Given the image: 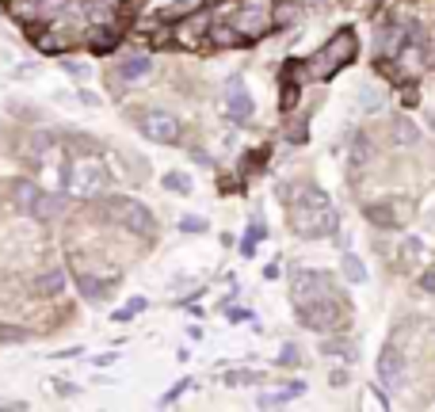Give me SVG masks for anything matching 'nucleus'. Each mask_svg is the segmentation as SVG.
Instances as JSON below:
<instances>
[{"label": "nucleus", "mask_w": 435, "mask_h": 412, "mask_svg": "<svg viewBox=\"0 0 435 412\" xmlns=\"http://www.w3.org/2000/svg\"><path fill=\"white\" fill-rule=\"evenodd\" d=\"M111 218H115L122 229L138 233V237H149V233L157 229V218L149 214V206L138 202V199H111Z\"/></svg>", "instance_id": "1"}, {"label": "nucleus", "mask_w": 435, "mask_h": 412, "mask_svg": "<svg viewBox=\"0 0 435 412\" xmlns=\"http://www.w3.org/2000/svg\"><path fill=\"white\" fill-rule=\"evenodd\" d=\"M141 130H145L149 142L176 145V138H179V119L172 115V111H149V115L141 119Z\"/></svg>", "instance_id": "2"}, {"label": "nucleus", "mask_w": 435, "mask_h": 412, "mask_svg": "<svg viewBox=\"0 0 435 412\" xmlns=\"http://www.w3.org/2000/svg\"><path fill=\"white\" fill-rule=\"evenodd\" d=\"M252 111H256V103H252L244 80L241 77H230V84H225V115H230L233 123H249Z\"/></svg>", "instance_id": "3"}, {"label": "nucleus", "mask_w": 435, "mask_h": 412, "mask_svg": "<svg viewBox=\"0 0 435 412\" xmlns=\"http://www.w3.org/2000/svg\"><path fill=\"white\" fill-rule=\"evenodd\" d=\"M103 180H107V172H103L100 161H81L77 168H73V191L77 195H96Z\"/></svg>", "instance_id": "4"}, {"label": "nucleus", "mask_w": 435, "mask_h": 412, "mask_svg": "<svg viewBox=\"0 0 435 412\" xmlns=\"http://www.w3.org/2000/svg\"><path fill=\"white\" fill-rule=\"evenodd\" d=\"M374 374H378V382H382V386H397V382H401V374H405V355L397 351V348H382Z\"/></svg>", "instance_id": "5"}, {"label": "nucleus", "mask_w": 435, "mask_h": 412, "mask_svg": "<svg viewBox=\"0 0 435 412\" xmlns=\"http://www.w3.org/2000/svg\"><path fill=\"white\" fill-rule=\"evenodd\" d=\"M325 286H328L325 275H314V271H302V275H294V298H298V305L325 298V294H317V290H325Z\"/></svg>", "instance_id": "6"}, {"label": "nucleus", "mask_w": 435, "mask_h": 412, "mask_svg": "<svg viewBox=\"0 0 435 412\" xmlns=\"http://www.w3.org/2000/svg\"><path fill=\"white\" fill-rule=\"evenodd\" d=\"M149 73H153V58H145V54H134V58L119 61V80H126V84H138Z\"/></svg>", "instance_id": "7"}, {"label": "nucleus", "mask_w": 435, "mask_h": 412, "mask_svg": "<svg viewBox=\"0 0 435 412\" xmlns=\"http://www.w3.org/2000/svg\"><path fill=\"white\" fill-rule=\"evenodd\" d=\"M302 393H306V382L294 378V382H282V389H279V393H263L260 405H287V401L302 397Z\"/></svg>", "instance_id": "8"}, {"label": "nucleus", "mask_w": 435, "mask_h": 412, "mask_svg": "<svg viewBox=\"0 0 435 412\" xmlns=\"http://www.w3.org/2000/svg\"><path fill=\"white\" fill-rule=\"evenodd\" d=\"M35 290H39L42 298H54V294H61V290H65V271H61V267H50V271H42V275H39V283H35Z\"/></svg>", "instance_id": "9"}, {"label": "nucleus", "mask_w": 435, "mask_h": 412, "mask_svg": "<svg viewBox=\"0 0 435 412\" xmlns=\"http://www.w3.org/2000/svg\"><path fill=\"white\" fill-rule=\"evenodd\" d=\"M355 99H359V107H363L367 115H378V111H382V92H378L374 84H363V88L355 92Z\"/></svg>", "instance_id": "10"}, {"label": "nucleus", "mask_w": 435, "mask_h": 412, "mask_svg": "<svg viewBox=\"0 0 435 412\" xmlns=\"http://www.w3.org/2000/svg\"><path fill=\"white\" fill-rule=\"evenodd\" d=\"M393 138H397V145H416V142H420V130H416L409 119H397V123H393Z\"/></svg>", "instance_id": "11"}, {"label": "nucleus", "mask_w": 435, "mask_h": 412, "mask_svg": "<svg viewBox=\"0 0 435 412\" xmlns=\"http://www.w3.org/2000/svg\"><path fill=\"white\" fill-rule=\"evenodd\" d=\"M344 279L347 283H367V267H363V260L359 256H344Z\"/></svg>", "instance_id": "12"}, {"label": "nucleus", "mask_w": 435, "mask_h": 412, "mask_svg": "<svg viewBox=\"0 0 435 412\" xmlns=\"http://www.w3.org/2000/svg\"><path fill=\"white\" fill-rule=\"evenodd\" d=\"M160 183H165L168 191H179V195H191V187H195V183H191V176H187V172H168Z\"/></svg>", "instance_id": "13"}, {"label": "nucleus", "mask_w": 435, "mask_h": 412, "mask_svg": "<svg viewBox=\"0 0 435 412\" xmlns=\"http://www.w3.org/2000/svg\"><path fill=\"white\" fill-rule=\"evenodd\" d=\"M35 214H39V218H54V214H61V199H58V195H39Z\"/></svg>", "instance_id": "14"}, {"label": "nucleus", "mask_w": 435, "mask_h": 412, "mask_svg": "<svg viewBox=\"0 0 435 412\" xmlns=\"http://www.w3.org/2000/svg\"><path fill=\"white\" fill-rule=\"evenodd\" d=\"M39 187H35V183H20V187H16V199H20V206H27V210H35V202H39Z\"/></svg>", "instance_id": "15"}, {"label": "nucleus", "mask_w": 435, "mask_h": 412, "mask_svg": "<svg viewBox=\"0 0 435 412\" xmlns=\"http://www.w3.org/2000/svg\"><path fill=\"white\" fill-rule=\"evenodd\" d=\"M81 290H84L88 298H100V283H96V279H88V275L81 279Z\"/></svg>", "instance_id": "16"}, {"label": "nucleus", "mask_w": 435, "mask_h": 412, "mask_svg": "<svg viewBox=\"0 0 435 412\" xmlns=\"http://www.w3.org/2000/svg\"><path fill=\"white\" fill-rule=\"evenodd\" d=\"M279 363H298V348H294V344H287V348H282V359Z\"/></svg>", "instance_id": "17"}, {"label": "nucleus", "mask_w": 435, "mask_h": 412, "mask_svg": "<svg viewBox=\"0 0 435 412\" xmlns=\"http://www.w3.org/2000/svg\"><path fill=\"white\" fill-rule=\"evenodd\" d=\"M65 69L73 73V77H88V65H77V61H65Z\"/></svg>", "instance_id": "18"}, {"label": "nucleus", "mask_w": 435, "mask_h": 412, "mask_svg": "<svg viewBox=\"0 0 435 412\" xmlns=\"http://www.w3.org/2000/svg\"><path fill=\"white\" fill-rule=\"evenodd\" d=\"M420 286H424V290H435V271H428V275H420Z\"/></svg>", "instance_id": "19"}, {"label": "nucleus", "mask_w": 435, "mask_h": 412, "mask_svg": "<svg viewBox=\"0 0 435 412\" xmlns=\"http://www.w3.org/2000/svg\"><path fill=\"white\" fill-rule=\"evenodd\" d=\"M179 229H203V222H198V218H184V222H179Z\"/></svg>", "instance_id": "20"}, {"label": "nucleus", "mask_w": 435, "mask_h": 412, "mask_svg": "<svg viewBox=\"0 0 435 412\" xmlns=\"http://www.w3.org/2000/svg\"><path fill=\"white\" fill-rule=\"evenodd\" d=\"M347 382V370H333V386H344Z\"/></svg>", "instance_id": "21"}]
</instances>
